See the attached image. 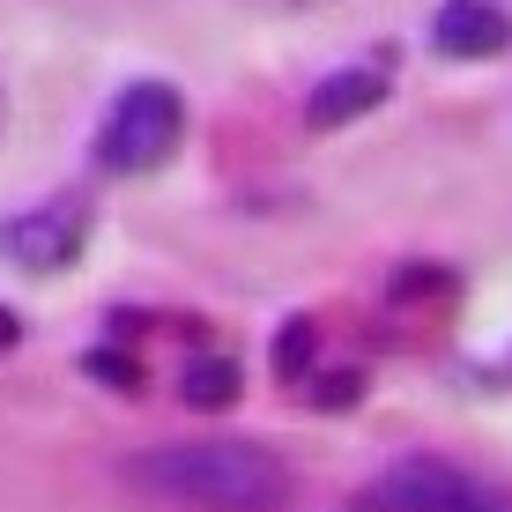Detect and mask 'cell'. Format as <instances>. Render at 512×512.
Here are the masks:
<instances>
[{
	"instance_id": "6da1fadb",
	"label": "cell",
	"mask_w": 512,
	"mask_h": 512,
	"mask_svg": "<svg viewBox=\"0 0 512 512\" xmlns=\"http://www.w3.org/2000/svg\"><path fill=\"white\" fill-rule=\"evenodd\" d=\"M127 483H141L164 505H201V512H275L290 505V468L282 453L253 438H179L149 446L127 461Z\"/></svg>"
},
{
	"instance_id": "7a4b0ae2",
	"label": "cell",
	"mask_w": 512,
	"mask_h": 512,
	"mask_svg": "<svg viewBox=\"0 0 512 512\" xmlns=\"http://www.w3.org/2000/svg\"><path fill=\"white\" fill-rule=\"evenodd\" d=\"M179 134H186L179 90H164V82H127V90L112 97V112H104V127H97V164L104 171H156L179 149Z\"/></svg>"
},
{
	"instance_id": "3957f363",
	"label": "cell",
	"mask_w": 512,
	"mask_h": 512,
	"mask_svg": "<svg viewBox=\"0 0 512 512\" xmlns=\"http://www.w3.org/2000/svg\"><path fill=\"white\" fill-rule=\"evenodd\" d=\"M364 512H512V498L453 461H394L372 483Z\"/></svg>"
},
{
	"instance_id": "277c9868",
	"label": "cell",
	"mask_w": 512,
	"mask_h": 512,
	"mask_svg": "<svg viewBox=\"0 0 512 512\" xmlns=\"http://www.w3.org/2000/svg\"><path fill=\"white\" fill-rule=\"evenodd\" d=\"M82 238H90V208L82 201H38V208L0 223V253L30 275H60L82 253Z\"/></svg>"
},
{
	"instance_id": "5b68a950",
	"label": "cell",
	"mask_w": 512,
	"mask_h": 512,
	"mask_svg": "<svg viewBox=\"0 0 512 512\" xmlns=\"http://www.w3.org/2000/svg\"><path fill=\"white\" fill-rule=\"evenodd\" d=\"M431 38H438L446 60H490V52H505L512 23H505L498 0H446L438 23H431Z\"/></svg>"
},
{
	"instance_id": "8992f818",
	"label": "cell",
	"mask_w": 512,
	"mask_h": 512,
	"mask_svg": "<svg viewBox=\"0 0 512 512\" xmlns=\"http://www.w3.org/2000/svg\"><path fill=\"white\" fill-rule=\"evenodd\" d=\"M386 97V67H334L320 90L305 97V127H349L357 112H372Z\"/></svg>"
},
{
	"instance_id": "52a82bcc",
	"label": "cell",
	"mask_w": 512,
	"mask_h": 512,
	"mask_svg": "<svg viewBox=\"0 0 512 512\" xmlns=\"http://www.w3.org/2000/svg\"><path fill=\"white\" fill-rule=\"evenodd\" d=\"M179 394L201 401V409H223V401L238 394V364L231 357H193L186 372H179Z\"/></svg>"
},
{
	"instance_id": "ba28073f",
	"label": "cell",
	"mask_w": 512,
	"mask_h": 512,
	"mask_svg": "<svg viewBox=\"0 0 512 512\" xmlns=\"http://www.w3.org/2000/svg\"><path fill=\"white\" fill-rule=\"evenodd\" d=\"M297 357H312V327H305V320H290V334H282V349H275L282 379H297Z\"/></svg>"
},
{
	"instance_id": "9c48e42d",
	"label": "cell",
	"mask_w": 512,
	"mask_h": 512,
	"mask_svg": "<svg viewBox=\"0 0 512 512\" xmlns=\"http://www.w3.org/2000/svg\"><path fill=\"white\" fill-rule=\"evenodd\" d=\"M245 8H260V15H305V8H327V0H245Z\"/></svg>"
},
{
	"instance_id": "30bf717a",
	"label": "cell",
	"mask_w": 512,
	"mask_h": 512,
	"mask_svg": "<svg viewBox=\"0 0 512 512\" xmlns=\"http://www.w3.org/2000/svg\"><path fill=\"white\" fill-rule=\"evenodd\" d=\"M0 119H8V97H0Z\"/></svg>"
}]
</instances>
